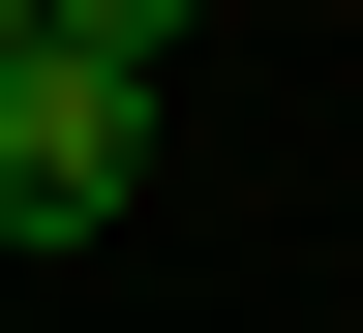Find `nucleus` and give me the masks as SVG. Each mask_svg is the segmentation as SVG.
<instances>
[{
	"label": "nucleus",
	"mask_w": 363,
	"mask_h": 333,
	"mask_svg": "<svg viewBox=\"0 0 363 333\" xmlns=\"http://www.w3.org/2000/svg\"><path fill=\"white\" fill-rule=\"evenodd\" d=\"M30 61H91V91H182V0H30Z\"/></svg>",
	"instance_id": "nucleus-2"
},
{
	"label": "nucleus",
	"mask_w": 363,
	"mask_h": 333,
	"mask_svg": "<svg viewBox=\"0 0 363 333\" xmlns=\"http://www.w3.org/2000/svg\"><path fill=\"white\" fill-rule=\"evenodd\" d=\"M121 182H152V91H91V61H30V91H0V212H30V243H91Z\"/></svg>",
	"instance_id": "nucleus-1"
},
{
	"label": "nucleus",
	"mask_w": 363,
	"mask_h": 333,
	"mask_svg": "<svg viewBox=\"0 0 363 333\" xmlns=\"http://www.w3.org/2000/svg\"><path fill=\"white\" fill-rule=\"evenodd\" d=\"M0 91H30V0H0Z\"/></svg>",
	"instance_id": "nucleus-3"
}]
</instances>
